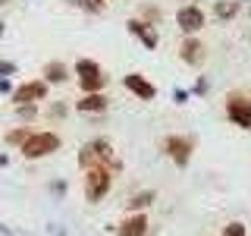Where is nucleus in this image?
Instances as JSON below:
<instances>
[{
  "instance_id": "1",
  "label": "nucleus",
  "mask_w": 251,
  "mask_h": 236,
  "mask_svg": "<svg viewBox=\"0 0 251 236\" xmlns=\"http://www.w3.org/2000/svg\"><path fill=\"white\" fill-rule=\"evenodd\" d=\"M78 164H82V170H88V167H107V170H113V173L123 170V161L116 157L110 139H104V136L85 142L82 151H78Z\"/></svg>"
},
{
  "instance_id": "2",
  "label": "nucleus",
  "mask_w": 251,
  "mask_h": 236,
  "mask_svg": "<svg viewBox=\"0 0 251 236\" xmlns=\"http://www.w3.org/2000/svg\"><path fill=\"white\" fill-rule=\"evenodd\" d=\"M63 139L53 129H41V132H31V136L19 145V151L25 161H41V157H50L53 151H60Z\"/></svg>"
},
{
  "instance_id": "3",
  "label": "nucleus",
  "mask_w": 251,
  "mask_h": 236,
  "mask_svg": "<svg viewBox=\"0 0 251 236\" xmlns=\"http://www.w3.org/2000/svg\"><path fill=\"white\" fill-rule=\"evenodd\" d=\"M73 73L78 76V88H82V94H94V91H104L107 88V73L100 69V63H94L88 57H82V60H75V66H73Z\"/></svg>"
},
{
  "instance_id": "4",
  "label": "nucleus",
  "mask_w": 251,
  "mask_h": 236,
  "mask_svg": "<svg viewBox=\"0 0 251 236\" xmlns=\"http://www.w3.org/2000/svg\"><path fill=\"white\" fill-rule=\"evenodd\" d=\"M160 151L167 154L176 167H188V164H192V154H195V139L192 136H176V132H173V136H167L160 142Z\"/></svg>"
},
{
  "instance_id": "5",
  "label": "nucleus",
  "mask_w": 251,
  "mask_h": 236,
  "mask_svg": "<svg viewBox=\"0 0 251 236\" xmlns=\"http://www.w3.org/2000/svg\"><path fill=\"white\" fill-rule=\"evenodd\" d=\"M110 186H113V170H107V167H88L85 170V199L91 205L104 199L110 192Z\"/></svg>"
},
{
  "instance_id": "6",
  "label": "nucleus",
  "mask_w": 251,
  "mask_h": 236,
  "mask_svg": "<svg viewBox=\"0 0 251 236\" xmlns=\"http://www.w3.org/2000/svg\"><path fill=\"white\" fill-rule=\"evenodd\" d=\"M204 22H207V16H204V10L198 3H185L176 10V26L182 35H198V31L204 29Z\"/></svg>"
},
{
  "instance_id": "7",
  "label": "nucleus",
  "mask_w": 251,
  "mask_h": 236,
  "mask_svg": "<svg viewBox=\"0 0 251 236\" xmlns=\"http://www.w3.org/2000/svg\"><path fill=\"white\" fill-rule=\"evenodd\" d=\"M47 98V82L44 79H28L13 88V104H41Z\"/></svg>"
},
{
  "instance_id": "8",
  "label": "nucleus",
  "mask_w": 251,
  "mask_h": 236,
  "mask_svg": "<svg viewBox=\"0 0 251 236\" xmlns=\"http://www.w3.org/2000/svg\"><path fill=\"white\" fill-rule=\"evenodd\" d=\"M226 120L232 126L251 129V101L242 98V94H229V98H226Z\"/></svg>"
},
{
  "instance_id": "9",
  "label": "nucleus",
  "mask_w": 251,
  "mask_h": 236,
  "mask_svg": "<svg viewBox=\"0 0 251 236\" xmlns=\"http://www.w3.org/2000/svg\"><path fill=\"white\" fill-rule=\"evenodd\" d=\"M179 60L188 63V66H201V63L207 60V54H204V44H201L195 35H185L182 44H179Z\"/></svg>"
},
{
  "instance_id": "10",
  "label": "nucleus",
  "mask_w": 251,
  "mask_h": 236,
  "mask_svg": "<svg viewBox=\"0 0 251 236\" xmlns=\"http://www.w3.org/2000/svg\"><path fill=\"white\" fill-rule=\"evenodd\" d=\"M123 85H126L132 94H135V98H141V101H154V98H157L154 82H148L141 73H126V76H123Z\"/></svg>"
},
{
  "instance_id": "11",
  "label": "nucleus",
  "mask_w": 251,
  "mask_h": 236,
  "mask_svg": "<svg viewBox=\"0 0 251 236\" xmlns=\"http://www.w3.org/2000/svg\"><path fill=\"white\" fill-rule=\"evenodd\" d=\"M126 29H129L135 38H141V44H145L148 51H154V47L160 44V35H157V29H154V26H148V22H141L138 16H135V19H129V22H126Z\"/></svg>"
},
{
  "instance_id": "12",
  "label": "nucleus",
  "mask_w": 251,
  "mask_h": 236,
  "mask_svg": "<svg viewBox=\"0 0 251 236\" xmlns=\"http://www.w3.org/2000/svg\"><path fill=\"white\" fill-rule=\"evenodd\" d=\"M145 233H148V217H145V211L129 214L120 227H116V236H145Z\"/></svg>"
},
{
  "instance_id": "13",
  "label": "nucleus",
  "mask_w": 251,
  "mask_h": 236,
  "mask_svg": "<svg viewBox=\"0 0 251 236\" xmlns=\"http://www.w3.org/2000/svg\"><path fill=\"white\" fill-rule=\"evenodd\" d=\"M107 107H110V98L104 91L82 94V101H75V110H82V114H104Z\"/></svg>"
},
{
  "instance_id": "14",
  "label": "nucleus",
  "mask_w": 251,
  "mask_h": 236,
  "mask_svg": "<svg viewBox=\"0 0 251 236\" xmlns=\"http://www.w3.org/2000/svg\"><path fill=\"white\" fill-rule=\"evenodd\" d=\"M41 76H44L47 85H63L69 79V66L63 60H50V63H44V73Z\"/></svg>"
},
{
  "instance_id": "15",
  "label": "nucleus",
  "mask_w": 251,
  "mask_h": 236,
  "mask_svg": "<svg viewBox=\"0 0 251 236\" xmlns=\"http://www.w3.org/2000/svg\"><path fill=\"white\" fill-rule=\"evenodd\" d=\"M154 199H157V192H154V189H141V192L129 195L126 208H129L132 214H135V211H145V208H151V205H154Z\"/></svg>"
},
{
  "instance_id": "16",
  "label": "nucleus",
  "mask_w": 251,
  "mask_h": 236,
  "mask_svg": "<svg viewBox=\"0 0 251 236\" xmlns=\"http://www.w3.org/2000/svg\"><path fill=\"white\" fill-rule=\"evenodd\" d=\"M235 13H239V0H214V19L229 22L235 19Z\"/></svg>"
},
{
  "instance_id": "17",
  "label": "nucleus",
  "mask_w": 251,
  "mask_h": 236,
  "mask_svg": "<svg viewBox=\"0 0 251 236\" xmlns=\"http://www.w3.org/2000/svg\"><path fill=\"white\" fill-rule=\"evenodd\" d=\"M31 132H35V129H28V126H16V129H10V132L3 136V142H6L10 148H19L22 142H25V139L31 136Z\"/></svg>"
},
{
  "instance_id": "18",
  "label": "nucleus",
  "mask_w": 251,
  "mask_h": 236,
  "mask_svg": "<svg viewBox=\"0 0 251 236\" xmlns=\"http://www.w3.org/2000/svg\"><path fill=\"white\" fill-rule=\"evenodd\" d=\"M73 3L85 13H104L107 10V0H73Z\"/></svg>"
},
{
  "instance_id": "19",
  "label": "nucleus",
  "mask_w": 251,
  "mask_h": 236,
  "mask_svg": "<svg viewBox=\"0 0 251 236\" xmlns=\"http://www.w3.org/2000/svg\"><path fill=\"white\" fill-rule=\"evenodd\" d=\"M38 114H41V107H38V104H16V117L25 120V123H31Z\"/></svg>"
},
{
  "instance_id": "20",
  "label": "nucleus",
  "mask_w": 251,
  "mask_h": 236,
  "mask_svg": "<svg viewBox=\"0 0 251 236\" xmlns=\"http://www.w3.org/2000/svg\"><path fill=\"white\" fill-rule=\"evenodd\" d=\"M138 19H141V22H148V26H157V22H160V10H157V6H145V3H141Z\"/></svg>"
},
{
  "instance_id": "21",
  "label": "nucleus",
  "mask_w": 251,
  "mask_h": 236,
  "mask_svg": "<svg viewBox=\"0 0 251 236\" xmlns=\"http://www.w3.org/2000/svg\"><path fill=\"white\" fill-rule=\"evenodd\" d=\"M69 114V107H66V101H53L50 107H47V117L50 120H63V117Z\"/></svg>"
},
{
  "instance_id": "22",
  "label": "nucleus",
  "mask_w": 251,
  "mask_h": 236,
  "mask_svg": "<svg viewBox=\"0 0 251 236\" xmlns=\"http://www.w3.org/2000/svg\"><path fill=\"white\" fill-rule=\"evenodd\" d=\"M223 236H245V224H242V220L226 224V227H223Z\"/></svg>"
},
{
  "instance_id": "23",
  "label": "nucleus",
  "mask_w": 251,
  "mask_h": 236,
  "mask_svg": "<svg viewBox=\"0 0 251 236\" xmlns=\"http://www.w3.org/2000/svg\"><path fill=\"white\" fill-rule=\"evenodd\" d=\"M16 76V63L13 60H0V79H10Z\"/></svg>"
},
{
  "instance_id": "24",
  "label": "nucleus",
  "mask_w": 251,
  "mask_h": 236,
  "mask_svg": "<svg viewBox=\"0 0 251 236\" xmlns=\"http://www.w3.org/2000/svg\"><path fill=\"white\" fill-rule=\"evenodd\" d=\"M173 98H176V104H185V101H188V91L185 88H176V91H173Z\"/></svg>"
},
{
  "instance_id": "25",
  "label": "nucleus",
  "mask_w": 251,
  "mask_h": 236,
  "mask_svg": "<svg viewBox=\"0 0 251 236\" xmlns=\"http://www.w3.org/2000/svg\"><path fill=\"white\" fill-rule=\"evenodd\" d=\"M13 91V82L10 79H0V94H10Z\"/></svg>"
},
{
  "instance_id": "26",
  "label": "nucleus",
  "mask_w": 251,
  "mask_h": 236,
  "mask_svg": "<svg viewBox=\"0 0 251 236\" xmlns=\"http://www.w3.org/2000/svg\"><path fill=\"white\" fill-rule=\"evenodd\" d=\"M207 91V79H198V85H195V94H204Z\"/></svg>"
},
{
  "instance_id": "27",
  "label": "nucleus",
  "mask_w": 251,
  "mask_h": 236,
  "mask_svg": "<svg viewBox=\"0 0 251 236\" xmlns=\"http://www.w3.org/2000/svg\"><path fill=\"white\" fill-rule=\"evenodd\" d=\"M0 164H6V157H3V154H0Z\"/></svg>"
},
{
  "instance_id": "28",
  "label": "nucleus",
  "mask_w": 251,
  "mask_h": 236,
  "mask_svg": "<svg viewBox=\"0 0 251 236\" xmlns=\"http://www.w3.org/2000/svg\"><path fill=\"white\" fill-rule=\"evenodd\" d=\"M3 3H10V0H0V6H3Z\"/></svg>"
},
{
  "instance_id": "29",
  "label": "nucleus",
  "mask_w": 251,
  "mask_h": 236,
  "mask_svg": "<svg viewBox=\"0 0 251 236\" xmlns=\"http://www.w3.org/2000/svg\"><path fill=\"white\" fill-rule=\"evenodd\" d=\"M0 35H3V22H0Z\"/></svg>"
}]
</instances>
